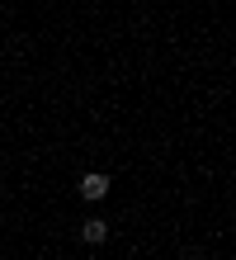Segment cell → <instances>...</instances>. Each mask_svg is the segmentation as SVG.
<instances>
[{"instance_id":"cell-2","label":"cell","mask_w":236,"mask_h":260,"mask_svg":"<svg viewBox=\"0 0 236 260\" xmlns=\"http://www.w3.org/2000/svg\"><path fill=\"white\" fill-rule=\"evenodd\" d=\"M81 237H85V241H90V246H99V241H104V237H109V222H104V218H90V222H85V227H81Z\"/></svg>"},{"instance_id":"cell-3","label":"cell","mask_w":236,"mask_h":260,"mask_svg":"<svg viewBox=\"0 0 236 260\" xmlns=\"http://www.w3.org/2000/svg\"><path fill=\"white\" fill-rule=\"evenodd\" d=\"M189 260H203V255H189Z\"/></svg>"},{"instance_id":"cell-1","label":"cell","mask_w":236,"mask_h":260,"mask_svg":"<svg viewBox=\"0 0 236 260\" xmlns=\"http://www.w3.org/2000/svg\"><path fill=\"white\" fill-rule=\"evenodd\" d=\"M104 194H109V175H104V171H90V175H81V199L99 204Z\"/></svg>"}]
</instances>
